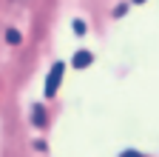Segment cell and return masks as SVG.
<instances>
[{
    "label": "cell",
    "instance_id": "52a82bcc",
    "mask_svg": "<svg viewBox=\"0 0 159 157\" xmlns=\"http://www.w3.org/2000/svg\"><path fill=\"white\" fill-rule=\"evenodd\" d=\"M134 3H145V0H134Z\"/></svg>",
    "mask_w": 159,
    "mask_h": 157
},
{
    "label": "cell",
    "instance_id": "277c9868",
    "mask_svg": "<svg viewBox=\"0 0 159 157\" xmlns=\"http://www.w3.org/2000/svg\"><path fill=\"white\" fill-rule=\"evenodd\" d=\"M20 40H23V37H20V32H17V29H9V32H6V43H11V46H17Z\"/></svg>",
    "mask_w": 159,
    "mask_h": 157
},
{
    "label": "cell",
    "instance_id": "7a4b0ae2",
    "mask_svg": "<svg viewBox=\"0 0 159 157\" xmlns=\"http://www.w3.org/2000/svg\"><path fill=\"white\" fill-rule=\"evenodd\" d=\"M94 63V54L91 52H85V49H80L77 54H74V60H71V66L74 69H85V66H91Z\"/></svg>",
    "mask_w": 159,
    "mask_h": 157
},
{
    "label": "cell",
    "instance_id": "6da1fadb",
    "mask_svg": "<svg viewBox=\"0 0 159 157\" xmlns=\"http://www.w3.org/2000/svg\"><path fill=\"white\" fill-rule=\"evenodd\" d=\"M63 71H66V66H63V63H54V66H51L48 80H46V97H54V94H57L60 80H63Z\"/></svg>",
    "mask_w": 159,
    "mask_h": 157
},
{
    "label": "cell",
    "instance_id": "8992f818",
    "mask_svg": "<svg viewBox=\"0 0 159 157\" xmlns=\"http://www.w3.org/2000/svg\"><path fill=\"white\" fill-rule=\"evenodd\" d=\"M119 157H142V154H139V151H134V149H128V151H122Z\"/></svg>",
    "mask_w": 159,
    "mask_h": 157
},
{
    "label": "cell",
    "instance_id": "5b68a950",
    "mask_svg": "<svg viewBox=\"0 0 159 157\" xmlns=\"http://www.w3.org/2000/svg\"><path fill=\"white\" fill-rule=\"evenodd\" d=\"M74 32H77V34H85V23H83V20H74Z\"/></svg>",
    "mask_w": 159,
    "mask_h": 157
},
{
    "label": "cell",
    "instance_id": "3957f363",
    "mask_svg": "<svg viewBox=\"0 0 159 157\" xmlns=\"http://www.w3.org/2000/svg\"><path fill=\"white\" fill-rule=\"evenodd\" d=\"M31 123H34L37 129H43V126H46V109L40 106V103H37V106L31 109Z\"/></svg>",
    "mask_w": 159,
    "mask_h": 157
}]
</instances>
